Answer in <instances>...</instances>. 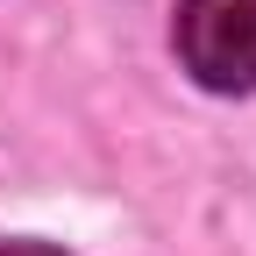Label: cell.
I'll use <instances>...</instances> for the list:
<instances>
[{"mask_svg": "<svg viewBox=\"0 0 256 256\" xmlns=\"http://www.w3.org/2000/svg\"><path fill=\"white\" fill-rule=\"evenodd\" d=\"M178 57L206 92H256V0H178Z\"/></svg>", "mask_w": 256, "mask_h": 256, "instance_id": "6da1fadb", "label": "cell"}, {"mask_svg": "<svg viewBox=\"0 0 256 256\" xmlns=\"http://www.w3.org/2000/svg\"><path fill=\"white\" fill-rule=\"evenodd\" d=\"M0 256H64V249H50V242H0Z\"/></svg>", "mask_w": 256, "mask_h": 256, "instance_id": "7a4b0ae2", "label": "cell"}]
</instances>
